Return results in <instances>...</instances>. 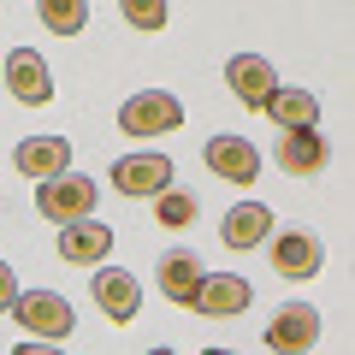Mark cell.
<instances>
[{
	"label": "cell",
	"mask_w": 355,
	"mask_h": 355,
	"mask_svg": "<svg viewBox=\"0 0 355 355\" xmlns=\"http://www.w3.org/2000/svg\"><path fill=\"white\" fill-rule=\"evenodd\" d=\"M266 231H272V207L266 202H237L225 214V225H219V243L225 249H254V243H266Z\"/></svg>",
	"instance_id": "cell-15"
},
{
	"label": "cell",
	"mask_w": 355,
	"mask_h": 355,
	"mask_svg": "<svg viewBox=\"0 0 355 355\" xmlns=\"http://www.w3.org/2000/svg\"><path fill=\"white\" fill-rule=\"evenodd\" d=\"M320 266H326V243L314 231H284V237H272V272L279 279H314Z\"/></svg>",
	"instance_id": "cell-10"
},
{
	"label": "cell",
	"mask_w": 355,
	"mask_h": 355,
	"mask_svg": "<svg viewBox=\"0 0 355 355\" xmlns=\"http://www.w3.org/2000/svg\"><path fill=\"white\" fill-rule=\"evenodd\" d=\"M60 254L77 266H101L107 254H113V225L107 219H71V225H60Z\"/></svg>",
	"instance_id": "cell-11"
},
{
	"label": "cell",
	"mask_w": 355,
	"mask_h": 355,
	"mask_svg": "<svg viewBox=\"0 0 355 355\" xmlns=\"http://www.w3.org/2000/svg\"><path fill=\"white\" fill-rule=\"evenodd\" d=\"M83 18H89L83 0H42V24H48L53 36H77V30H83Z\"/></svg>",
	"instance_id": "cell-18"
},
{
	"label": "cell",
	"mask_w": 355,
	"mask_h": 355,
	"mask_svg": "<svg viewBox=\"0 0 355 355\" xmlns=\"http://www.w3.org/2000/svg\"><path fill=\"white\" fill-rule=\"evenodd\" d=\"M89 291H95L101 314L119 320V326H130V320H137V308H142V284H137V272H125V266H95Z\"/></svg>",
	"instance_id": "cell-7"
},
{
	"label": "cell",
	"mask_w": 355,
	"mask_h": 355,
	"mask_svg": "<svg viewBox=\"0 0 355 355\" xmlns=\"http://www.w3.org/2000/svg\"><path fill=\"white\" fill-rule=\"evenodd\" d=\"M12 166L24 178H36V184H42V178H60L65 166H71V142H65V137H24L12 148Z\"/></svg>",
	"instance_id": "cell-14"
},
{
	"label": "cell",
	"mask_w": 355,
	"mask_h": 355,
	"mask_svg": "<svg viewBox=\"0 0 355 355\" xmlns=\"http://www.w3.org/2000/svg\"><path fill=\"white\" fill-rule=\"evenodd\" d=\"M261 113H272V125L279 130H314L320 119V101H314V89H272V101L261 107Z\"/></svg>",
	"instance_id": "cell-17"
},
{
	"label": "cell",
	"mask_w": 355,
	"mask_h": 355,
	"mask_svg": "<svg viewBox=\"0 0 355 355\" xmlns=\"http://www.w3.org/2000/svg\"><path fill=\"white\" fill-rule=\"evenodd\" d=\"M320 343V308L308 302H291L272 314V326H266V349L272 355H308Z\"/></svg>",
	"instance_id": "cell-5"
},
{
	"label": "cell",
	"mask_w": 355,
	"mask_h": 355,
	"mask_svg": "<svg viewBox=\"0 0 355 355\" xmlns=\"http://www.w3.org/2000/svg\"><path fill=\"white\" fill-rule=\"evenodd\" d=\"M184 125V101H178L172 89H142L119 107V130L125 137H166V130Z\"/></svg>",
	"instance_id": "cell-2"
},
{
	"label": "cell",
	"mask_w": 355,
	"mask_h": 355,
	"mask_svg": "<svg viewBox=\"0 0 355 355\" xmlns=\"http://www.w3.org/2000/svg\"><path fill=\"white\" fill-rule=\"evenodd\" d=\"M12 355H60V343H42V338H36V343H18Z\"/></svg>",
	"instance_id": "cell-22"
},
{
	"label": "cell",
	"mask_w": 355,
	"mask_h": 355,
	"mask_svg": "<svg viewBox=\"0 0 355 355\" xmlns=\"http://www.w3.org/2000/svg\"><path fill=\"white\" fill-rule=\"evenodd\" d=\"M202 254L196 249H166L160 254V266H154V284H160V296L166 302H178V308H190L196 302V291H202Z\"/></svg>",
	"instance_id": "cell-8"
},
{
	"label": "cell",
	"mask_w": 355,
	"mask_h": 355,
	"mask_svg": "<svg viewBox=\"0 0 355 355\" xmlns=\"http://www.w3.org/2000/svg\"><path fill=\"white\" fill-rule=\"evenodd\" d=\"M18 302V279H12V261H0V314H12Z\"/></svg>",
	"instance_id": "cell-21"
},
{
	"label": "cell",
	"mask_w": 355,
	"mask_h": 355,
	"mask_svg": "<svg viewBox=\"0 0 355 355\" xmlns=\"http://www.w3.org/2000/svg\"><path fill=\"white\" fill-rule=\"evenodd\" d=\"M326 137H320V130H284L279 137V166L291 178H308V172H320V166H326Z\"/></svg>",
	"instance_id": "cell-16"
},
{
	"label": "cell",
	"mask_w": 355,
	"mask_h": 355,
	"mask_svg": "<svg viewBox=\"0 0 355 355\" xmlns=\"http://www.w3.org/2000/svg\"><path fill=\"white\" fill-rule=\"evenodd\" d=\"M12 320H18L24 331H36L42 343H60V338H71V326H77L71 302H65L60 291H18Z\"/></svg>",
	"instance_id": "cell-3"
},
{
	"label": "cell",
	"mask_w": 355,
	"mask_h": 355,
	"mask_svg": "<svg viewBox=\"0 0 355 355\" xmlns=\"http://www.w3.org/2000/svg\"><path fill=\"white\" fill-rule=\"evenodd\" d=\"M225 83H231V95H237L243 107H266V101H272V89H279V71H272L261 53H231Z\"/></svg>",
	"instance_id": "cell-12"
},
{
	"label": "cell",
	"mask_w": 355,
	"mask_h": 355,
	"mask_svg": "<svg viewBox=\"0 0 355 355\" xmlns=\"http://www.w3.org/2000/svg\"><path fill=\"white\" fill-rule=\"evenodd\" d=\"M249 302H254L249 279H237V272H207V279H202V291H196V302H190V308H202L207 320H231V314H243Z\"/></svg>",
	"instance_id": "cell-13"
},
{
	"label": "cell",
	"mask_w": 355,
	"mask_h": 355,
	"mask_svg": "<svg viewBox=\"0 0 355 355\" xmlns=\"http://www.w3.org/2000/svg\"><path fill=\"white\" fill-rule=\"evenodd\" d=\"M95 178L83 172H60V178H42L36 184V214H48L53 225H71V219H89L95 214Z\"/></svg>",
	"instance_id": "cell-1"
},
{
	"label": "cell",
	"mask_w": 355,
	"mask_h": 355,
	"mask_svg": "<svg viewBox=\"0 0 355 355\" xmlns=\"http://www.w3.org/2000/svg\"><path fill=\"white\" fill-rule=\"evenodd\" d=\"M125 18L137 30H160L166 24V0H125Z\"/></svg>",
	"instance_id": "cell-20"
},
{
	"label": "cell",
	"mask_w": 355,
	"mask_h": 355,
	"mask_svg": "<svg viewBox=\"0 0 355 355\" xmlns=\"http://www.w3.org/2000/svg\"><path fill=\"white\" fill-rule=\"evenodd\" d=\"M113 190L119 196H166L172 190V160L166 154H125V160H113Z\"/></svg>",
	"instance_id": "cell-4"
},
{
	"label": "cell",
	"mask_w": 355,
	"mask_h": 355,
	"mask_svg": "<svg viewBox=\"0 0 355 355\" xmlns=\"http://www.w3.org/2000/svg\"><path fill=\"white\" fill-rule=\"evenodd\" d=\"M148 355H172V349H148Z\"/></svg>",
	"instance_id": "cell-24"
},
{
	"label": "cell",
	"mask_w": 355,
	"mask_h": 355,
	"mask_svg": "<svg viewBox=\"0 0 355 355\" xmlns=\"http://www.w3.org/2000/svg\"><path fill=\"white\" fill-rule=\"evenodd\" d=\"M202 355H237V349H202Z\"/></svg>",
	"instance_id": "cell-23"
},
{
	"label": "cell",
	"mask_w": 355,
	"mask_h": 355,
	"mask_svg": "<svg viewBox=\"0 0 355 355\" xmlns=\"http://www.w3.org/2000/svg\"><path fill=\"white\" fill-rule=\"evenodd\" d=\"M202 160L214 166L225 184H254V172H261V148H254L249 137H231V130H219V137H207Z\"/></svg>",
	"instance_id": "cell-9"
},
{
	"label": "cell",
	"mask_w": 355,
	"mask_h": 355,
	"mask_svg": "<svg viewBox=\"0 0 355 355\" xmlns=\"http://www.w3.org/2000/svg\"><path fill=\"white\" fill-rule=\"evenodd\" d=\"M154 219H160L166 231H184V225L196 219V202H190L184 190H166V196H154Z\"/></svg>",
	"instance_id": "cell-19"
},
{
	"label": "cell",
	"mask_w": 355,
	"mask_h": 355,
	"mask_svg": "<svg viewBox=\"0 0 355 355\" xmlns=\"http://www.w3.org/2000/svg\"><path fill=\"white\" fill-rule=\"evenodd\" d=\"M6 89H12V101L24 107H48L53 101V71L36 48H12L6 53Z\"/></svg>",
	"instance_id": "cell-6"
}]
</instances>
